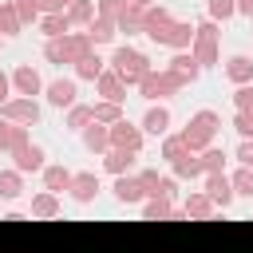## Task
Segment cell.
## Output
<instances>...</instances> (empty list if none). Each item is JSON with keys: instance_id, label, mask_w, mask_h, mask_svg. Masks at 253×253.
Returning a JSON list of instances; mask_svg holds the SVG:
<instances>
[{"instance_id": "e575fe53", "label": "cell", "mask_w": 253, "mask_h": 253, "mask_svg": "<svg viewBox=\"0 0 253 253\" xmlns=\"http://www.w3.org/2000/svg\"><path fill=\"white\" fill-rule=\"evenodd\" d=\"M67 51H71V63H75V59H83L87 51H95L91 32H87V28H83V32H67Z\"/></svg>"}, {"instance_id": "f6af8a7d", "label": "cell", "mask_w": 253, "mask_h": 253, "mask_svg": "<svg viewBox=\"0 0 253 253\" xmlns=\"http://www.w3.org/2000/svg\"><path fill=\"white\" fill-rule=\"evenodd\" d=\"M233 130H237V138H253V115L249 111H237L233 115Z\"/></svg>"}, {"instance_id": "74e56055", "label": "cell", "mask_w": 253, "mask_h": 253, "mask_svg": "<svg viewBox=\"0 0 253 253\" xmlns=\"http://www.w3.org/2000/svg\"><path fill=\"white\" fill-rule=\"evenodd\" d=\"M229 178H233L237 198H253V166H241V162H237V170H233Z\"/></svg>"}, {"instance_id": "3957f363", "label": "cell", "mask_w": 253, "mask_h": 253, "mask_svg": "<svg viewBox=\"0 0 253 253\" xmlns=\"http://www.w3.org/2000/svg\"><path fill=\"white\" fill-rule=\"evenodd\" d=\"M217 126H221V119H217V111H210V107H202V111H194L190 115V123L182 126V134H186V142H190V150H206L213 138H217Z\"/></svg>"}, {"instance_id": "f35d334b", "label": "cell", "mask_w": 253, "mask_h": 253, "mask_svg": "<svg viewBox=\"0 0 253 253\" xmlns=\"http://www.w3.org/2000/svg\"><path fill=\"white\" fill-rule=\"evenodd\" d=\"M206 12H210V20L225 24V20L237 16V0H206Z\"/></svg>"}, {"instance_id": "8992f818", "label": "cell", "mask_w": 253, "mask_h": 253, "mask_svg": "<svg viewBox=\"0 0 253 253\" xmlns=\"http://www.w3.org/2000/svg\"><path fill=\"white\" fill-rule=\"evenodd\" d=\"M202 186H206V194L213 198V206L225 213L229 206H233V198H237V190H233V178L225 174V170H210V174H202Z\"/></svg>"}, {"instance_id": "5b68a950", "label": "cell", "mask_w": 253, "mask_h": 253, "mask_svg": "<svg viewBox=\"0 0 253 253\" xmlns=\"http://www.w3.org/2000/svg\"><path fill=\"white\" fill-rule=\"evenodd\" d=\"M0 119H12V123H24V126H36V123L43 119V107H40V99H32V95H12V99L0 103Z\"/></svg>"}, {"instance_id": "e0dca14e", "label": "cell", "mask_w": 253, "mask_h": 253, "mask_svg": "<svg viewBox=\"0 0 253 253\" xmlns=\"http://www.w3.org/2000/svg\"><path fill=\"white\" fill-rule=\"evenodd\" d=\"M166 67H170V71H174V75H178V79H182L186 87H190V83H198V75L206 71V67H202L198 59H194V51H190V47H186V51H174Z\"/></svg>"}, {"instance_id": "b9f144b4", "label": "cell", "mask_w": 253, "mask_h": 253, "mask_svg": "<svg viewBox=\"0 0 253 253\" xmlns=\"http://www.w3.org/2000/svg\"><path fill=\"white\" fill-rule=\"evenodd\" d=\"M138 182H142V190H146V198H150V194H158V182H162V174H158L154 166H142V170H138Z\"/></svg>"}, {"instance_id": "7a4b0ae2", "label": "cell", "mask_w": 253, "mask_h": 253, "mask_svg": "<svg viewBox=\"0 0 253 253\" xmlns=\"http://www.w3.org/2000/svg\"><path fill=\"white\" fill-rule=\"evenodd\" d=\"M123 79H126V87H138V79L154 67L150 59H146V51H138V47H130V43H119L115 51H111V59H107Z\"/></svg>"}, {"instance_id": "816d5d0a", "label": "cell", "mask_w": 253, "mask_h": 253, "mask_svg": "<svg viewBox=\"0 0 253 253\" xmlns=\"http://www.w3.org/2000/svg\"><path fill=\"white\" fill-rule=\"evenodd\" d=\"M0 51H4V36H0Z\"/></svg>"}, {"instance_id": "4dcf8cb0", "label": "cell", "mask_w": 253, "mask_h": 253, "mask_svg": "<svg viewBox=\"0 0 253 253\" xmlns=\"http://www.w3.org/2000/svg\"><path fill=\"white\" fill-rule=\"evenodd\" d=\"M87 32H91L95 47H107V43H115V36H119V24H115V20H103V16H95V20L87 24Z\"/></svg>"}, {"instance_id": "d4e9b609", "label": "cell", "mask_w": 253, "mask_h": 253, "mask_svg": "<svg viewBox=\"0 0 253 253\" xmlns=\"http://www.w3.org/2000/svg\"><path fill=\"white\" fill-rule=\"evenodd\" d=\"M170 174H174V178H182V182L202 178V158H198V150H186L182 158H174V162H170Z\"/></svg>"}, {"instance_id": "f546056e", "label": "cell", "mask_w": 253, "mask_h": 253, "mask_svg": "<svg viewBox=\"0 0 253 253\" xmlns=\"http://www.w3.org/2000/svg\"><path fill=\"white\" fill-rule=\"evenodd\" d=\"M20 32H24V20L16 12V0H0V36L8 40V36H20Z\"/></svg>"}, {"instance_id": "52a82bcc", "label": "cell", "mask_w": 253, "mask_h": 253, "mask_svg": "<svg viewBox=\"0 0 253 253\" xmlns=\"http://www.w3.org/2000/svg\"><path fill=\"white\" fill-rule=\"evenodd\" d=\"M142 138H146V130L138 126V123H130L126 115L119 119V123H111V146H123V150H142Z\"/></svg>"}, {"instance_id": "ffe728a7", "label": "cell", "mask_w": 253, "mask_h": 253, "mask_svg": "<svg viewBox=\"0 0 253 253\" xmlns=\"http://www.w3.org/2000/svg\"><path fill=\"white\" fill-rule=\"evenodd\" d=\"M190 43H194V24L190 20H174L162 36V47H170V51H186Z\"/></svg>"}, {"instance_id": "bcb514c9", "label": "cell", "mask_w": 253, "mask_h": 253, "mask_svg": "<svg viewBox=\"0 0 253 253\" xmlns=\"http://www.w3.org/2000/svg\"><path fill=\"white\" fill-rule=\"evenodd\" d=\"M241 166H253V138H241V146H237V154H233Z\"/></svg>"}, {"instance_id": "4316f807", "label": "cell", "mask_w": 253, "mask_h": 253, "mask_svg": "<svg viewBox=\"0 0 253 253\" xmlns=\"http://www.w3.org/2000/svg\"><path fill=\"white\" fill-rule=\"evenodd\" d=\"M20 194H24V170L0 166V198H4V202H16Z\"/></svg>"}, {"instance_id": "681fc988", "label": "cell", "mask_w": 253, "mask_h": 253, "mask_svg": "<svg viewBox=\"0 0 253 253\" xmlns=\"http://www.w3.org/2000/svg\"><path fill=\"white\" fill-rule=\"evenodd\" d=\"M237 16H245V20H253V0H237Z\"/></svg>"}, {"instance_id": "6da1fadb", "label": "cell", "mask_w": 253, "mask_h": 253, "mask_svg": "<svg viewBox=\"0 0 253 253\" xmlns=\"http://www.w3.org/2000/svg\"><path fill=\"white\" fill-rule=\"evenodd\" d=\"M182 87H186V83H182L170 67H150V71L138 79V87H134V91H138L146 103H166V99H170V95H178Z\"/></svg>"}, {"instance_id": "30bf717a", "label": "cell", "mask_w": 253, "mask_h": 253, "mask_svg": "<svg viewBox=\"0 0 253 253\" xmlns=\"http://www.w3.org/2000/svg\"><path fill=\"white\" fill-rule=\"evenodd\" d=\"M83 150L87 154H95V158H103L107 150H111V123H99V119H91L83 130Z\"/></svg>"}, {"instance_id": "8d00e7d4", "label": "cell", "mask_w": 253, "mask_h": 253, "mask_svg": "<svg viewBox=\"0 0 253 253\" xmlns=\"http://www.w3.org/2000/svg\"><path fill=\"white\" fill-rule=\"evenodd\" d=\"M198 158H202V174H210V170H225V150L217 146V142H210L206 150H198Z\"/></svg>"}, {"instance_id": "7c38bea8", "label": "cell", "mask_w": 253, "mask_h": 253, "mask_svg": "<svg viewBox=\"0 0 253 253\" xmlns=\"http://www.w3.org/2000/svg\"><path fill=\"white\" fill-rule=\"evenodd\" d=\"M170 24H174V16H170V8H162V4H150V8L142 12V36L154 40V43H162V36H166Z\"/></svg>"}, {"instance_id": "277c9868", "label": "cell", "mask_w": 253, "mask_h": 253, "mask_svg": "<svg viewBox=\"0 0 253 253\" xmlns=\"http://www.w3.org/2000/svg\"><path fill=\"white\" fill-rule=\"evenodd\" d=\"M217 36H221V32H217V20H210V16H206L202 24H194V43H190V51H194V59H198L202 67H213V63H217V55H221V51H217Z\"/></svg>"}, {"instance_id": "836d02e7", "label": "cell", "mask_w": 253, "mask_h": 253, "mask_svg": "<svg viewBox=\"0 0 253 253\" xmlns=\"http://www.w3.org/2000/svg\"><path fill=\"white\" fill-rule=\"evenodd\" d=\"M95 20V0H71L67 4V24L71 28H87Z\"/></svg>"}, {"instance_id": "d590c367", "label": "cell", "mask_w": 253, "mask_h": 253, "mask_svg": "<svg viewBox=\"0 0 253 253\" xmlns=\"http://www.w3.org/2000/svg\"><path fill=\"white\" fill-rule=\"evenodd\" d=\"M43 59L47 63H71V51H67V36H55V40H43Z\"/></svg>"}, {"instance_id": "9c48e42d", "label": "cell", "mask_w": 253, "mask_h": 253, "mask_svg": "<svg viewBox=\"0 0 253 253\" xmlns=\"http://www.w3.org/2000/svg\"><path fill=\"white\" fill-rule=\"evenodd\" d=\"M43 99H47V107H59V111H67L71 103H79V83L75 79H51L47 87H43Z\"/></svg>"}, {"instance_id": "f1b7e54d", "label": "cell", "mask_w": 253, "mask_h": 253, "mask_svg": "<svg viewBox=\"0 0 253 253\" xmlns=\"http://www.w3.org/2000/svg\"><path fill=\"white\" fill-rule=\"evenodd\" d=\"M142 12L146 8H138V4H123V12H119V32L123 36H142Z\"/></svg>"}, {"instance_id": "9a60e30c", "label": "cell", "mask_w": 253, "mask_h": 253, "mask_svg": "<svg viewBox=\"0 0 253 253\" xmlns=\"http://www.w3.org/2000/svg\"><path fill=\"white\" fill-rule=\"evenodd\" d=\"M182 210H186V217H190V221H210V217H217V213H221L206 190H190V194H186V202H182Z\"/></svg>"}, {"instance_id": "7bdbcfd3", "label": "cell", "mask_w": 253, "mask_h": 253, "mask_svg": "<svg viewBox=\"0 0 253 253\" xmlns=\"http://www.w3.org/2000/svg\"><path fill=\"white\" fill-rule=\"evenodd\" d=\"M123 4H126V0H95V16H103V20H119Z\"/></svg>"}, {"instance_id": "f907efd6", "label": "cell", "mask_w": 253, "mask_h": 253, "mask_svg": "<svg viewBox=\"0 0 253 253\" xmlns=\"http://www.w3.org/2000/svg\"><path fill=\"white\" fill-rule=\"evenodd\" d=\"M126 4H138V8H150L154 0H126Z\"/></svg>"}, {"instance_id": "d6a6232c", "label": "cell", "mask_w": 253, "mask_h": 253, "mask_svg": "<svg viewBox=\"0 0 253 253\" xmlns=\"http://www.w3.org/2000/svg\"><path fill=\"white\" fill-rule=\"evenodd\" d=\"M186 150H190V142H186V134H182V130H166V134H162V150H158V154H162L166 162L182 158Z\"/></svg>"}, {"instance_id": "4fadbf2b", "label": "cell", "mask_w": 253, "mask_h": 253, "mask_svg": "<svg viewBox=\"0 0 253 253\" xmlns=\"http://www.w3.org/2000/svg\"><path fill=\"white\" fill-rule=\"evenodd\" d=\"M43 87H47V83H43V75H40L32 63L12 67V91H16V95H32V99H36V95H43Z\"/></svg>"}, {"instance_id": "ac0fdd59", "label": "cell", "mask_w": 253, "mask_h": 253, "mask_svg": "<svg viewBox=\"0 0 253 253\" xmlns=\"http://www.w3.org/2000/svg\"><path fill=\"white\" fill-rule=\"evenodd\" d=\"M67 194H71V202H79V206L95 202V194H99V174H95V170H79V174L71 178Z\"/></svg>"}, {"instance_id": "603a6c76", "label": "cell", "mask_w": 253, "mask_h": 253, "mask_svg": "<svg viewBox=\"0 0 253 253\" xmlns=\"http://www.w3.org/2000/svg\"><path fill=\"white\" fill-rule=\"evenodd\" d=\"M40 178H43V186H47V190H55V194H63V190L71 186V178H75V170H67L63 162H47V166L40 170Z\"/></svg>"}, {"instance_id": "60d3db41", "label": "cell", "mask_w": 253, "mask_h": 253, "mask_svg": "<svg viewBox=\"0 0 253 253\" xmlns=\"http://www.w3.org/2000/svg\"><path fill=\"white\" fill-rule=\"evenodd\" d=\"M16 12H20V20H24V28H28V24H36V20L43 16L40 0H16Z\"/></svg>"}, {"instance_id": "7402d4cb", "label": "cell", "mask_w": 253, "mask_h": 253, "mask_svg": "<svg viewBox=\"0 0 253 253\" xmlns=\"http://www.w3.org/2000/svg\"><path fill=\"white\" fill-rule=\"evenodd\" d=\"M36 32H40L43 40L67 36V32H71V24H67V12H43V16L36 20Z\"/></svg>"}, {"instance_id": "484cf974", "label": "cell", "mask_w": 253, "mask_h": 253, "mask_svg": "<svg viewBox=\"0 0 253 253\" xmlns=\"http://www.w3.org/2000/svg\"><path fill=\"white\" fill-rule=\"evenodd\" d=\"M225 79H229L233 87L253 83V59H249V55H229V59H225Z\"/></svg>"}, {"instance_id": "ab89813d", "label": "cell", "mask_w": 253, "mask_h": 253, "mask_svg": "<svg viewBox=\"0 0 253 253\" xmlns=\"http://www.w3.org/2000/svg\"><path fill=\"white\" fill-rule=\"evenodd\" d=\"M95 119L99 123H119L123 119V103L119 99H99L95 103Z\"/></svg>"}, {"instance_id": "c3c4849f", "label": "cell", "mask_w": 253, "mask_h": 253, "mask_svg": "<svg viewBox=\"0 0 253 253\" xmlns=\"http://www.w3.org/2000/svg\"><path fill=\"white\" fill-rule=\"evenodd\" d=\"M67 4H71V0H40L43 12H67Z\"/></svg>"}, {"instance_id": "ee69618b", "label": "cell", "mask_w": 253, "mask_h": 253, "mask_svg": "<svg viewBox=\"0 0 253 253\" xmlns=\"http://www.w3.org/2000/svg\"><path fill=\"white\" fill-rule=\"evenodd\" d=\"M233 107H237V111H249V115H253V83H241V87L233 91Z\"/></svg>"}, {"instance_id": "1f68e13d", "label": "cell", "mask_w": 253, "mask_h": 253, "mask_svg": "<svg viewBox=\"0 0 253 253\" xmlns=\"http://www.w3.org/2000/svg\"><path fill=\"white\" fill-rule=\"evenodd\" d=\"M91 119H95V103H71L67 115H63V126L67 130H83Z\"/></svg>"}, {"instance_id": "8fae6325", "label": "cell", "mask_w": 253, "mask_h": 253, "mask_svg": "<svg viewBox=\"0 0 253 253\" xmlns=\"http://www.w3.org/2000/svg\"><path fill=\"white\" fill-rule=\"evenodd\" d=\"M111 194H115V202H119V206H142V202H146V190H142L138 174H115Z\"/></svg>"}, {"instance_id": "44dd1931", "label": "cell", "mask_w": 253, "mask_h": 253, "mask_svg": "<svg viewBox=\"0 0 253 253\" xmlns=\"http://www.w3.org/2000/svg\"><path fill=\"white\" fill-rule=\"evenodd\" d=\"M134 158H138L134 150H123V146H111V150L103 154V170H107L111 178H115V174H130V170H134Z\"/></svg>"}, {"instance_id": "2e32d148", "label": "cell", "mask_w": 253, "mask_h": 253, "mask_svg": "<svg viewBox=\"0 0 253 253\" xmlns=\"http://www.w3.org/2000/svg\"><path fill=\"white\" fill-rule=\"evenodd\" d=\"M138 126H142L146 134H154V138H162V134H166V130L174 126V115H170V107H166V103H150Z\"/></svg>"}, {"instance_id": "ba28073f", "label": "cell", "mask_w": 253, "mask_h": 253, "mask_svg": "<svg viewBox=\"0 0 253 253\" xmlns=\"http://www.w3.org/2000/svg\"><path fill=\"white\" fill-rule=\"evenodd\" d=\"M8 158H12V166L24 170V174H40V170L47 166V150H43L40 142H24V146H16Z\"/></svg>"}, {"instance_id": "7dc6e473", "label": "cell", "mask_w": 253, "mask_h": 253, "mask_svg": "<svg viewBox=\"0 0 253 253\" xmlns=\"http://www.w3.org/2000/svg\"><path fill=\"white\" fill-rule=\"evenodd\" d=\"M12 95H16V91H12V71H4V67H0V103H4V99H12Z\"/></svg>"}, {"instance_id": "5bb4252c", "label": "cell", "mask_w": 253, "mask_h": 253, "mask_svg": "<svg viewBox=\"0 0 253 253\" xmlns=\"http://www.w3.org/2000/svg\"><path fill=\"white\" fill-rule=\"evenodd\" d=\"M59 210H63V202H59V194L55 190H40V194H32V202H28V213L36 217V221H51V217H59Z\"/></svg>"}, {"instance_id": "d6986e66", "label": "cell", "mask_w": 253, "mask_h": 253, "mask_svg": "<svg viewBox=\"0 0 253 253\" xmlns=\"http://www.w3.org/2000/svg\"><path fill=\"white\" fill-rule=\"evenodd\" d=\"M95 91H99V99H119V103H123V99H126V79L107 63V67H103V75L95 79Z\"/></svg>"}, {"instance_id": "cb8c5ba5", "label": "cell", "mask_w": 253, "mask_h": 253, "mask_svg": "<svg viewBox=\"0 0 253 253\" xmlns=\"http://www.w3.org/2000/svg\"><path fill=\"white\" fill-rule=\"evenodd\" d=\"M170 213H174V198L166 194H150L142 202V221H170Z\"/></svg>"}, {"instance_id": "83f0119b", "label": "cell", "mask_w": 253, "mask_h": 253, "mask_svg": "<svg viewBox=\"0 0 253 253\" xmlns=\"http://www.w3.org/2000/svg\"><path fill=\"white\" fill-rule=\"evenodd\" d=\"M71 67H75V79H87V83H95V79L103 75V67H107V59H103L99 51H87V55H83V59H75Z\"/></svg>"}]
</instances>
